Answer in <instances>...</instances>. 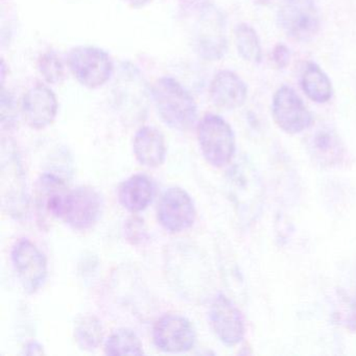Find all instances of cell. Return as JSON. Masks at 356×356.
Here are the masks:
<instances>
[{
    "instance_id": "5b68a950",
    "label": "cell",
    "mask_w": 356,
    "mask_h": 356,
    "mask_svg": "<svg viewBox=\"0 0 356 356\" xmlns=\"http://www.w3.org/2000/svg\"><path fill=\"white\" fill-rule=\"evenodd\" d=\"M1 199L10 216L22 218L28 209L26 178L17 154L12 147H3L1 158Z\"/></svg>"
},
{
    "instance_id": "cb8c5ba5",
    "label": "cell",
    "mask_w": 356,
    "mask_h": 356,
    "mask_svg": "<svg viewBox=\"0 0 356 356\" xmlns=\"http://www.w3.org/2000/svg\"><path fill=\"white\" fill-rule=\"evenodd\" d=\"M39 72L49 84H60L65 80V66L56 51L42 54L38 59Z\"/></svg>"
},
{
    "instance_id": "f546056e",
    "label": "cell",
    "mask_w": 356,
    "mask_h": 356,
    "mask_svg": "<svg viewBox=\"0 0 356 356\" xmlns=\"http://www.w3.org/2000/svg\"><path fill=\"white\" fill-rule=\"evenodd\" d=\"M258 3H261V5H266V3H268L270 0H257Z\"/></svg>"
},
{
    "instance_id": "7a4b0ae2",
    "label": "cell",
    "mask_w": 356,
    "mask_h": 356,
    "mask_svg": "<svg viewBox=\"0 0 356 356\" xmlns=\"http://www.w3.org/2000/svg\"><path fill=\"white\" fill-rule=\"evenodd\" d=\"M202 155L214 168L230 163L235 154V135L230 124L216 114L202 118L197 128Z\"/></svg>"
},
{
    "instance_id": "3957f363",
    "label": "cell",
    "mask_w": 356,
    "mask_h": 356,
    "mask_svg": "<svg viewBox=\"0 0 356 356\" xmlns=\"http://www.w3.org/2000/svg\"><path fill=\"white\" fill-rule=\"evenodd\" d=\"M229 195L241 218H255L261 208L264 186L259 175L248 160H241L228 172Z\"/></svg>"
},
{
    "instance_id": "277c9868",
    "label": "cell",
    "mask_w": 356,
    "mask_h": 356,
    "mask_svg": "<svg viewBox=\"0 0 356 356\" xmlns=\"http://www.w3.org/2000/svg\"><path fill=\"white\" fill-rule=\"evenodd\" d=\"M67 66L74 79L88 89L101 88L114 72L113 60L107 51L86 45L70 49Z\"/></svg>"
},
{
    "instance_id": "2e32d148",
    "label": "cell",
    "mask_w": 356,
    "mask_h": 356,
    "mask_svg": "<svg viewBox=\"0 0 356 356\" xmlns=\"http://www.w3.org/2000/svg\"><path fill=\"white\" fill-rule=\"evenodd\" d=\"M209 97L212 104L220 109H237L247 101L248 87L238 74L222 70L210 83Z\"/></svg>"
},
{
    "instance_id": "6da1fadb",
    "label": "cell",
    "mask_w": 356,
    "mask_h": 356,
    "mask_svg": "<svg viewBox=\"0 0 356 356\" xmlns=\"http://www.w3.org/2000/svg\"><path fill=\"white\" fill-rule=\"evenodd\" d=\"M152 97L162 122L177 131H188L197 122L195 99L180 82L162 76L154 83Z\"/></svg>"
},
{
    "instance_id": "ac0fdd59",
    "label": "cell",
    "mask_w": 356,
    "mask_h": 356,
    "mask_svg": "<svg viewBox=\"0 0 356 356\" xmlns=\"http://www.w3.org/2000/svg\"><path fill=\"white\" fill-rule=\"evenodd\" d=\"M155 187L149 177L134 175L124 180L118 188L120 205L128 211L136 213L143 211L153 201Z\"/></svg>"
},
{
    "instance_id": "5bb4252c",
    "label": "cell",
    "mask_w": 356,
    "mask_h": 356,
    "mask_svg": "<svg viewBox=\"0 0 356 356\" xmlns=\"http://www.w3.org/2000/svg\"><path fill=\"white\" fill-rule=\"evenodd\" d=\"M57 97L47 85L38 84L31 87L22 101V112L24 122L35 130H42L51 126L57 118Z\"/></svg>"
},
{
    "instance_id": "44dd1931",
    "label": "cell",
    "mask_w": 356,
    "mask_h": 356,
    "mask_svg": "<svg viewBox=\"0 0 356 356\" xmlns=\"http://www.w3.org/2000/svg\"><path fill=\"white\" fill-rule=\"evenodd\" d=\"M74 339L81 349L93 351L101 346L104 328L101 321L92 314L80 316L74 323Z\"/></svg>"
},
{
    "instance_id": "7c38bea8",
    "label": "cell",
    "mask_w": 356,
    "mask_h": 356,
    "mask_svg": "<svg viewBox=\"0 0 356 356\" xmlns=\"http://www.w3.org/2000/svg\"><path fill=\"white\" fill-rule=\"evenodd\" d=\"M70 189L57 175L43 174L35 185V206L41 226L54 218L62 220Z\"/></svg>"
},
{
    "instance_id": "4fadbf2b",
    "label": "cell",
    "mask_w": 356,
    "mask_h": 356,
    "mask_svg": "<svg viewBox=\"0 0 356 356\" xmlns=\"http://www.w3.org/2000/svg\"><path fill=\"white\" fill-rule=\"evenodd\" d=\"M209 321L216 337L225 345H237L245 337L243 314L233 302L222 293L216 296L211 302Z\"/></svg>"
},
{
    "instance_id": "7402d4cb",
    "label": "cell",
    "mask_w": 356,
    "mask_h": 356,
    "mask_svg": "<svg viewBox=\"0 0 356 356\" xmlns=\"http://www.w3.org/2000/svg\"><path fill=\"white\" fill-rule=\"evenodd\" d=\"M234 40L239 56L250 63L259 64L262 60V49L259 37L250 24H237Z\"/></svg>"
},
{
    "instance_id": "484cf974",
    "label": "cell",
    "mask_w": 356,
    "mask_h": 356,
    "mask_svg": "<svg viewBox=\"0 0 356 356\" xmlns=\"http://www.w3.org/2000/svg\"><path fill=\"white\" fill-rule=\"evenodd\" d=\"M273 61L280 70L286 67L291 61V51L289 47L284 44L276 45L273 51Z\"/></svg>"
},
{
    "instance_id": "d6986e66",
    "label": "cell",
    "mask_w": 356,
    "mask_h": 356,
    "mask_svg": "<svg viewBox=\"0 0 356 356\" xmlns=\"http://www.w3.org/2000/svg\"><path fill=\"white\" fill-rule=\"evenodd\" d=\"M310 155L323 166H335L343 161L345 149L334 131L322 128L316 131L308 141Z\"/></svg>"
},
{
    "instance_id": "d4e9b609",
    "label": "cell",
    "mask_w": 356,
    "mask_h": 356,
    "mask_svg": "<svg viewBox=\"0 0 356 356\" xmlns=\"http://www.w3.org/2000/svg\"><path fill=\"white\" fill-rule=\"evenodd\" d=\"M126 236L133 245H137L145 239L147 233H145V225L140 218H132L127 222Z\"/></svg>"
},
{
    "instance_id": "e0dca14e",
    "label": "cell",
    "mask_w": 356,
    "mask_h": 356,
    "mask_svg": "<svg viewBox=\"0 0 356 356\" xmlns=\"http://www.w3.org/2000/svg\"><path fill=\"white\" fill-rule=\"evenodd\" d=\"M133 151L141 165L149 168H159L166 158L163 134L155 127H141L135 134Z\"/></svg>"
},
{
    "instance_id": "ffe728a7",
    "label": "cell",
    "mask_w": 356,
    "mask_h": 356,
    "mask_svg": "<svg viewBox=\"0 0 356 356\" xmlns=\"http://www.w3.org/2000/svg\"><path fill=\"white\" fill-rule=\"evenodd\" d=\"M301 86L305 95L314 103L325 104L332 97L333 89L330 79L314 62L306 64L302 74Z\"/></svg>"
},
{
    "instance_id": "83f0119b",
    "label": "cell",
    "mask_w": 356,
    "mask_h": 356,
    "mask_svg": "<svg viewBox=\"0 0 356 356\" xmlns=\"http://www.w3.org/2000/svg\"><path fill=\"white\" fill-rule=\"evenodd\" d=\"M131 9L140 10L151 5L154 0H122Z\"/></svg>"
},
{
    "instance_id": "9a60e30c",
    "label": "cell",
    "mask_w": 356,
    "mask_h": 356,
    "mask_svg": "<svg viewBox=\"0 0 356 356\" xmlns=\"http://www.w3.org/2000/svg\"><path fill=\"white\" fill-rule=\"evenodd\" d=\"M197 35V51L209 61L222 59L227 53L226 20L213 7L200 13Z\"/></svg>"
},
{
    "instance_id": "52a82bcc",
    "label": "cell",
    "mask_w": 356,
    "mask_h": 356,
    "mask_svg": "<svg viewBox=\"0 0 356 356\" xmlns=\"http://www.w3.org/2000/svg\"><path fill=\"white\" fill-rule=\"evenodd\" d=\"M11 261L26 293H37L44 285L47 277V258L30 239L16 241L12 248Z\"/></svg>"
},
{
    "instance_id": "4316f807",
    "label": "cell",
    "mask_w": 356,
    "mask_h": 356,
    "mask_svg": "<svg viewBox=\"0 0 356 356\" xmlns=\"http://www.w3.org/2000/svg\"><path fill=\"white\" fill-rule=\"evenodd\" d=\"M180 3L188 11L197 12L199 14L212 6V0H180Z\"/></svg>"
},
{
    "instance_id": "30bf717a",
    "label": "cell",
    "mask_w": 356,
    "mask_h": 356,
    "mask_svg": "<svg viewBox=\"0 0 356 356\" xmlns=\"http://www.w3.org/2000/svg\"><path fill=\"white\" fill-rule=\"evenodd\" d=\"M157 216L164 230L180 233L195 224L197 210L193 199L184 189L170 187L160 197Z\"/></svg>"
},
{
    "instance_id": "603a6c76",
    "label": "cell",
    "mask_w": 356,
    "mask_h": 356,
    "mask_svg": "<svg viewBox=\"0 0 356 356\" xmlns=\"http://www.w3.org/2000/svg\"><path fill=\"white\" fill-rule=\"evenodd\" d=\"M105 352L108 355H141L143 343L134 331L120 328L111 333L105 343Z\"/></svg>"
},
{
    "instance_id": "ba28073f",
    "label": "cell",
    "mask_w": 356,
    "mask_h": 356,
    "mask_svg": "<svg viewBox=\"0 0 356 356\" xmlns=\"http://www.w3.org/2000/svg\"><path fill=\"white\" fill-rule=\"evenodd\" d=\"M103 208V197L97 189L79 186L68 193L62 220L74 230L86 231L99 222Z\"/></svg>"
},
{
    "instance_id": "8fae6325",
    "label": "cell",
    "mask_w": 356,
    "mask_h": 356,
    "mask_svg": "<svg viewBox=\"0 0 356 356\" xmlns=\"http://www.w3.org/2000/svg\"><path fill=\"white\" fill-rule=\"evenodd\" d=\"M154 343L168 353L187 352L197 341L195 327L191 321L179 314H166L156 322L153 328Z\"/></svg>"
},
{
    "instance_id": "9c48e42d",
    "label": "cell",
    "mask_w": 356,
    "mask_h": 356,
    "mask_svg": "<svg viewBox=\"0 0 356 356\" xmlns=\"http://www.w3.org/2000/svg\"><path fill=\"white\" fill-rule=\"evenodd\" d=\"M272 114L277 126L287 134H299L314 122V118L301 97L289 86L280 87L275 92Z\"/></svg>"
},
{
    "instance_id": "8992f818",
    "label": "cell",
    "mask_w": 356,
    "mask_h": 356,
    "mask_svg": "<svg viewBox=\"0 0 356 356\" xmlns=\"http://www.w3.org/2000/svg\"><path fill=\"white\" fill-rule=\"evenodd\" d=\"M279 26L293 40L306 42L320 32V13L314 0H287L278 13Z\"/></svg>"
},
{
    "instance_id": "f1b7e54d",
    "label": "cell",
    "mask_w": 356,
    "mask_h": 356,
    "mask_svg": "<svg viewBox=\"0 0 356 356\" xmlns=\"http://www.w3.org/2000/svg\"><path fill=\"white\" fill-rule=\"evenodd\" d=\"M26 354H29V355H40V354H44V351H43V347L41 345H39L36 341H33V343H29L26 346Z\"/></svg>"
}]
</instances>
